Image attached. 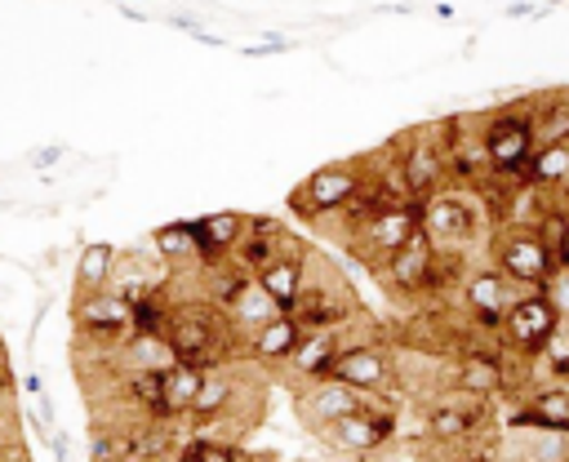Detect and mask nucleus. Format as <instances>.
Wrapping results in <instances>:
<instances>
[{
  "label": "nucleus",
  "mask_w": 569,
  "mask_h": 462,
  "mask_svg": "<svg viewBox=\"0 0 569 462\" xmlns=\"http://www.w3.org/2000/svg\"><path fill=\"white\" fill-rule=\"evenodd\" d=\"M218 311H222V320H227V329H231V338H236V342H244L258 324H267L271 315H280V311H276V302L258 289V280H253V275H240V280L227 289V298L218 302Z\"/></svg>",
  "instance_id": "nucleus-16"
},
{
  "label": "nucleus",
  "mask_w": 569,
  "mask_h": 462,
  "mask_svg": "<svg viewBox=\"0 0 569 462\" xmlns=\"http://www.w3.org/2000/svg\"><path fill=\"white\" fill-rule=\"evenodd\" d=\"M298 338H302V324H298L289 311H280V315H271L267 324H258V329L240 342V355H249V360L262 364V369H284V360L293 355Z\"/></svg>",
  "instance_id": "nucleus-18"
},
{
  "label": "nucleus",
  "mask_w": 569,
  "mask_h": 462,
  "mask_svg": "<svg viewBox=\"0 0 569 462\" xmlns=\"http://www.w3.org/2000/svg\"><path fill=\"white\" fill-rule=\"evenodd\" d=\"M284 249H298V240L284 231V222H276V218H249V227H244L240 244L231 249V258H236V267H240L244 275H253V271H262L271 258H280Z\"/></svg>",
  "instance_id": "nucleus-17"
},
{
  "label": "nucleus",
  "mask_w": 569,
  "mask_h": 462,
  "mask_svg": "<svg viewBox=\"0 0 569 462\" xmlns=\"http://www.w3.org/2000/svg\"><path fill=\"white\" fill-rule=\"evenodd\" d=\"M360 404H365V395L351 391V386L338 382V378H320V382H307V386L298 391V409H302V418L311 422V431H316L320 422H333V418L360 409Z\"/></svg>",
  "instance_id": "nucleus-23"
},
{
  "label": "nucleus",
  "mask_w": 569,
  "mask_h": 462,
  "mask_svg": "<svg viewBox=\"0 0 569 462\" xmlns=\"http://www.w3.org/2000/svg\"><path fill=\"white\" fill-rule=\"evenodd\" d=\"M422 426H427V435H431L436 444H462V440H471V435L485 426V400L445 386V395L427 404Z\"/></svg>",
  "instance_id": "nucleus-14"
},
{
  "label": "nucleus",
  "mask_w": 569,
  "mask_h": 462,
  "mask_svg": "<svg viewBox=\"0 0 569 462\" xmlns=\"http://www.w3.org/2000/svg\"><path fill=\"white\" fill-rule=\"evenodd\" d=\"M307 249L298 244V249H284L280 258H271L262 271H253V280H258V289L276 302V311H289L293 302H298V293H302V284H307Z\"/></svg>",
  "instance_id": "nucleus-20"
},
{
  "label": "nucleus",
  "mask_w": 569,
  "mask_h": 462,
  "mask_svg": "<svg viewBox=\"0 0 569 462\" xmlns=\"http://www.w3.org/2000/svg\"><path fill=\"white\" fill-rule=\"evenodd\" d=\"M173 462H253V458L240 444H218V440H196L191 435Z\"/></svg>",
  "instance_id": "nucleus-30"
},
{
  "label": "nucleus",
  "mask_w": 569,
  "mask_h": 462,
  "mask_svg": "<svg viewBox=\"0 0 569 462\" xmlns=\"http://www.w3.org/2000/svg\"><path fill=\"white\" fill-rule=\"evenodd\" d=\"M111 267H116V249H111V244H102V240L84 244L80 258H76V289H80V293H98V289H107Z\"/></svg>",
  "instance_id": "nucleus-29"
},
{
  "label": "nucleus",
  "mask_w": 569,
  "mask_h": 462,
  "mask_svg": "<svg viewBox=\"0 0 569 462\" xmlns=\"http://www.w3.org/2000/svg\"><path fill=\"white\" fill-rule=\"evenodd\" d=\"M511 302H516V289L493 262H480V267L462 271V311L471 315L476 329L498 333V324H502Z\"/></svg>",
  "instance_id": "nucleus-13"
},
{
  "label": "nucleus",
  "mask_w": 569,
  "mask_h": 462,
  "mask_svg": "<svg viewBox=\"0 0 569 462\" xmlns=\"http://www.w3.org/2000/svg\"><path fill=\"white\" fill-rule=\"evenodd\" d=\"M569 142V93H551L533 102V147Z\"/></svg>",
  "instance_id": "nucleus-27"
},
{
  "label": "nucleus",
  "mask_w": 569,
  "mask_h": 462,
  "mask_svg": "<svg viewBox=\"0 0 569 462\" xmlns=\"http://www.w3.org/2000/svg\"><path fill=\"white\" fill-rule=\"evenodd\" d=\"M76 329L98 338V342H111L120 346L129 333H133V315H129V302L111 289H98V293H80L76 298Z\"/></svg>",
  "instance_id": "nucleus-15"
},
{
  "label": "nucleus",
  "mask_w": 569,
  "mask_h": 462,
  "mask_svg": "<svg viewBox=\"0 0 569 462\" xmlns=\"http://www.w3.org/2000/svg\"><path fill=\"white\" fill-rule=\"evenodd\" d=\"M476 138H480L489 182H520V173L533 155V102L520 98V102L498 107L493 116H485Z\"/></svg>",
  "instance_id": "nucleus-2"
},
{
  "label": "nucleus",
  "mask_w": 569,
  "mask_h": 462,
  "mask_svg": "<svg viewBox=\"0 0 569 462\" xmlns=\"http://www.w3.org/2000/svg\"><path fill=\"white\" fill-rule=\"evenodd\" d=\"M151 249L160 253V262H164L169 271H178V267H187V262H200L191 222H169V227H160V231L151 235Z\"/></svg>",
  "instance_id": "nucleus-28"
},
{
  "label": "nucleus",
  "mask_w": 569,
  "mask_h": 462,
  "mask_svg": "<svg viewBox=\"0 0 569 462\" xmlns=\"http://www.w3.org/2000/svg\"><path fill=\"white\" fill-rule=\"evenodd\" d=\"M320 444H329L333 453H351V458H373L391 444L396 435V409H382L373 404V395H365L360 409L333 418V422H320L316 426Z\"/></svg>",
  "instance_id": "nucleus-7"
},
{
  "label": "nucleus",
  "mask_w": 569,
  "mask_h": 462,
  "mask_svg": "<svg viewBox=\"0 0 569 462\" xmlns=\"http://www.w3.org/2000/svg\"><path fill=\"white\" fill-rule=\"evenodd\" d=\"M520 182L538 187V191H560L569 187V142H556V147H533Z\"/></svg>",
  "instance_id": "nucleus-26"
},
{
  "label": "nucleus",
  "mask_w": 569,
  "mask_h": 462,
  "mask_svg": "<svg viewBox=\"0 0 569 462\" xmlns=\"http://www.w3.org/2000/svg\"><path fill=\"white\" fill-rule=\"evenodd\" d=\"M489 262L511 280L516 293L547 289L556 275V253L533 235V227H489Z\"/></svg>",
  "instance_id": "nucleus-5"
},
{
  "label": "nucleus",
  "mask_w": 569,
  "mask_h": 462,
  "mask_svg": "<svg viewBox=\"0 0 569 462\" xmlns=\"http://www.w3.org/2000/svg\"><path fill=\"white\" fill-rule=\"evenodd\" d=\"M391 169L405 187L409 200H427L436 195L440 187H449V173H445V147L431 138V133H405L396 138L391 147Z\"/></svg>",
  "instance_id": "nucleus-10"
},
{
  "label": "nucleus",
  "mask_w": 569,
  "mask_h": 462,
  "mask_svg": "<svg viewBox=\"0 0 569 462\" xmlns=\"http://www.w3.org/2000/svg\"><path fill=\"white\" fill-rule=\"evenodd\" d=\"M200 373L204 369H191V364H169L160 373V422H173V418L191 413V400L200 391Z\"/></svg>",
  "instance_id": "nucleus-25"
},
{
  "label": "nucleus",
  "mask_w": 569,
  "mask_h": 462,
  "mask_svg": "<svg viewBox=\"0 0 569 462\" xmlns=\"http://www.w3.org/2000/svg\"><path fill=\"white\" fill-rule=\"evenodd\" d=\"M418 218H422V200H400L382 213H373L365 227L351 231V253L369 267H378L382 258H391L413 231H418Z\"/></svg>",
  "instance_id": "nucleus-11"
},
{
  "label": "nucleus",
  "mask_w": 569,
  "mask_h": 462,
  "mask_svg": "<svg viewBox=\"0 0 569 462\" xmlns=\"http://www.w3.org/2000/svg\"><path fill=\"white\" fill-rule=\"evenodd\" d=\"M164 346H169L173 364H191V369L227 364L240 351V342L231 338V329L213 302L209 307H178L173 302V315L164 324Z\"/></svg>",
  "instance_id": "nucleus-1"
},
{
  "label": "nucleus",
  "mask_w": 569,
  "mask_h": 462,
  "mask_svg": "<svg viewBox=\"0 0 569 462\" xmlns=\"http://www.w3.org/2000/svg\"><path fill=\"white\" fill-rule=\"evenodd\" d=\"M422 235L436 244V253L453 258V262H467V249L476 235L489 231V218L480 209V200L471 191H449L440 187L436 195L422 200V218H418Z\"/></svg>",
  "instance_id": "nucleus-4"
},
{
  "label": "nucleus",
  "mask_w": 569,
  "mask_h": 462,
  "mask_svg": "<svg viewBox=\"0 0 569 462\" xmlns=\"http://www.w3.org/2000/svg\"><path fill=\"white\" fill-rule=\"evenodd\" d=\"M458 267L462 262H453V258H445V253H436V244L422 235V227L391 253V258H382L373 271H378V284L387 289V293H396V298H422V293H440L453 275H458ZM467 271V267H462Z\"/></svg>",
  "instance_id": "nucleus-3"
},
{
  "label": "nucleus",
  "mask_w": 569,
  "mask_h": 462,
  "mask_svg": "<svg viewBox=\"0 0 569 462\" xmlns=\"http://www.w3.org/2000/svg\"><path fill=\"white\" fill-rule=\"evenodd\" d=\"M556 324H560V315H556V307H551V298L542 289L516 293V302L507 307V315L498 324V342L511 355H520L525 364H538V355H542L547 338L556 333Z\"/></svg>",
  "instance_id": "nucleus-8"
},
{
  "label": "nucleus",
  "mask_w": 569,
  "mask_h": 462,
  "mask_svg": "<svg viewBox=\"0 0 569 462\" xmlns=\"http://www.w3.org/2000/svg\"><path fill=\"white\" fill-rule=\"evenodd\" d=\"M365 187V160H338V164H320L316 173H307L293 195H289V209L302 218V222H333Z\"/></svg>",
  "instance_id": "nucleus-6"
},
{
  "label": "nucleus",
  "mask_w": 569,
  "mask_h": 462,
  "mask_svg": "<svg viewBox=\"0 0 569 462\" xmlns=\"http://www.w3.org/2000/svg\"><path fill=\"white\" fill-rule=\"evenodd\" d=\"M347 329H351V324H347ZM347 329H311V333L298 338L293 355L284 360V364L293 369L298 386L329 378V369H333V360H338V351H342V342H347Z\"/></svg>",
  "instance_id": "nucleus-19"
},
{
  "label": "nucleus",
  "mask_w": 569,
  "mask_h": 462,
  "mask_svg": "<svg viewBox=\"0 0 569 462\" xmlns=\"http://www.w3.org/2000/svg\"><path fill=\"white\" fill-rule=\"evenodd\" d=\"M538 364H542L556 382H560V378H569V320H560V324H556V333L547 338V346H542Z\"/></svg>",
  "instance_id": "nucleus-31"
},
{
  "label": "nucleus",
  "mask_w": 569,
  "mask_h": 462,
  "mask_svg": "<svg viewBox=\"0 0 569 462\" xmlns=\"http://www.w3.org/2000/svg\"><path fill=\"white\" fill-rule=\"evenodd\" d=\"M542 293L551 298L556 315H560V320H569V267H556V275L547 280V289H542Z\"/></svg>",
  "instance_id": "nucleus-32"
},
{
  "label": "nucleus",
  "mask_w": 569,
  "mask_h": 462,
  "mask_svg": "<svg viewBox=\"0 0 569 462\" xmlns=\"http://www.w3.org/2000/svg\"><path fill=\"white\" fill-rule=\"evenodd\" d=\"M556 267H569V213H565V231H560V244H556Z\"/></svg>",
  "instance_id": "nucleus-33"
},
{
  "label": "nucleus",
  "mask_w": 569,
  "mask_h": 462,
  "mask_svg": "<svg viewBox=\"0 0 569 462\" xmlns=\"http://www.w3.org/2000/svg\"><path fill=\"white\" fill-rule=\"evenodd\" d=\"M244 227H249V218H244V213H236V209H218V213H204V218H196V222H191V231H196L200 267L231 258V249L240 244Z\"/></svg>",
  "instance_id": "nucleus-22"
},
{
  "label": "nucleus",
  "mask_w": 569,
  "mask_h": 462,
  "mask_svg": "<svg viewBox=\"0 0 569 462\" xmlns=\"http://www.w3.org/2000/svg\"><path fill=\"white\" fill-rule=\"evenodd\" d=\"M516 426L551 431V435H569V382H547V386L529 391V395L520 400Z\"/></svg>",
  "instance_id": "nucleus-21"
},
{
  "label": "nucleus",
  "mask_w": 569,
  "mask_h": 462,
  "mask_svg": "<svg viewBox=\"0 0 569 462\" xmlns=\"http://www.w3.org/2000/svg\"><path fill=\"white\" fill-rule=\"evenodd\" d=\"M329 378L347 382L360 395H382V391L396 386V355L382 342H369V338L365 342H342Z\"/></svg>",
  "instance_id": "nucleus-12"
},
{
  "label": "nucleus",
  "mask_w": 569,
  "mask_h": 462,
  "mask_svg": "<svg viewBox=\"0 0 569 462\" xmlns=\"http://www.w3.org/2000/svg\"><path fill=\"white\" fill-rule=\"evenodd\" d=\"M289 315L302 324V333H311V329H347L360 315V307H356V293L342 284V275L320 271V280H316L311 262H307V284H302L298 302L289 307Z\"/></svg>",
  "instance_id": "nucleus-9"
},
{
  "label": "nucleus",
  "mask_w": 569,
  "mask_h": 462,
  "mask_svg": "<svg viewBox=\"0 0 569 462\" xmlns=\"http://www.w3.org/2000/svg\"><path fill=\"white\" fill-rule=\"evenodd\" d=\"M236 395H240V378H236V369L231 364H213V369H204L200 373V391H196V400H191V422L196 418H218V413H240L236 409Z\"/></svg>",
  "instance_id": "nucleus-24"
}]
</instances>
